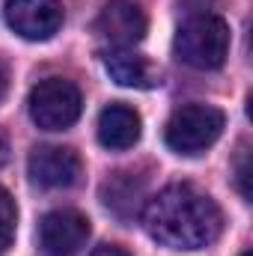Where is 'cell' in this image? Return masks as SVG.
<instances>
[{
	"instance_id": "6da1fadb",
	"label": "cell",
	"mask_w": 253,
	"mask_h": 256,
	"mask_svg": "<svg viewBox=\"0 0 253 256\" xmlns=\"http://www.w3.org/2000/svg\"><path fill=\"white\" fill-rule=\"evenodd\" d=\"M143 230L167 250H202L224 232V212L206 191L188 182L167 185L146 200Z\"/></svg>"
},
{
	"instance_id": "7a4b0ae2",
	"label": "cell",
	"mask_w": 253,
	"mask_h": 256,
	"mask_svg": "<svg viewBox=\"0 0 253 256\" xmlns=\"http://www.w3.org/2000/svg\"><path fill=\"white\" fill-rule=\"evenodd\" d=\"M230 24L214 15V12H200L182 21L179 33H176V57L190 68L200 72H212L220 68L230 57Z\"/></svg>"
},
{
	"instance_id": "3957f363",
	"label": "cell",
	"mask_w": 253,
	"mask_h": 256,
	"mask_svg": "<svg viewBox=\"0 0 253 256\" xmlns=\"http://www.w3.org/2000/svg\"><path fill=\"white\" fill-rule=\"evenodd\" d=\"M226 126L224 110L212 108V104H185L179 108L170 122L164 128V140L176 155H202L206 149H212Z\"/></svg>"
},
{
	"instance_id": "277c9868",
	"label": "cell",
	"mask_w": 253,
	"mask_h": 256,
	"mask_svg": "<svg viewBox=\"0 0 253 256\" xmlns=\"http://www.w3.org/2000/svg\"><path fill=\"white\" fill-rule=\"evenodd\" d=\"M30 116L42 131H66L80 120L84 96L66 78H45L30 90Z\"/></svg>"
},
{
	"instance_id": "5b68a950",
	"label": "cell",
	"mask_w": 253,
	"mask_h": 256,
	"mask_svg": "<svg viewBox=\"0 0 253 256\" xmlns=\"http://www.w3.org/2000/svg\"><path fill=\"white\" fill-rule=\"evenodd\" d=\"M3 18L21 39L48 42L63 27V3L60 0H6Z\"/></svg>"
},
{
	"instance_id": "8992f818",
	"label": "cell",
	"mask_w": 253,
	"mask_h": 256,
	"mask_svg": "<svg viewBox=\"0 0 253 256\" xmlns=\"http://www.w3.org/2000/svg\"><path fill=\"white\" fill-rule=\"evenodd\" d=\"M96 33L110 48H134L146 39V12L137 0H110L96 21Z\"/></svg>"
},
{
	"instance_id": "52a82bcc",
	"label": "cell",
	"mask_w": 253,
	"mask_h": 256,
	"mask_svg": "<svg viewBox=\"0 0 253 256\" xmlns=\"http://www.w3.org/2000/svg\"><path fill=\"white\" fill-rule=\"evenodd\" d=\"M90 238L86 214L74 208H54L39 224V242L51 256H74Z\"/></svg>"
},
{
	"instance_id": "ba28073f",
	"label": "cell",
	"mask_w": 253,
	"mask_h": 256,
	"mask_svg": "<svg viewBox=\"0 0 253 256\" xmlns=\"http://www.w3.org/2000/svg\"><path fill=\"white\" fill-rule=\"evenodd\" d=\"M27 170H30L33 185L48 188V191H63L80 179V158L78 152L66 146H39L33 149Z\"/></svg>"
},
{
	"instance_id": "9c48e42d",
	"label": "cell",
	"mask_w": 253,
	"mask_h": 256,
	"mask_svg": "<svg viewBox=\"0 0 253 256\" xmlns=\"http://www.w3.org/2000/svg\"><path fill=\"white\" fill-rule=\"evenodd\" d=\"M104 68L108 74L120 84V86H131V90H152L161 84V72L149 57L137 54L134 48H110L104 54Z\"/></svg>"
},
{
	"instance_id": "30bf717a",
	"label": "cell",
	"mask_w": 253,
	"mask_h": 256,
	"mask_svg": "<svg viewBox=\"0 0 253 256\" xmlns=\"http://www.w3.org/2000/svg\"><path fill=\"white\" fill-rule=\"evenodd\" d=\"M102 200H104V206L116 218L131 220L140 212L143 200H146V176H140L137 170H120V173H114L104 182V188H102Z\"/></svg>"
},
{
	"instance_id": "8fae6325",
	"label": "cell",
	"mask_w": 253,
	"mask_h": 256,
	"mask_svg": "<svg viewBox=\"0 0 253 256\" xmlns=\"http://www.w3.org/2000/svg\"><path fill=\"white\" fill-rule=\"evenodd\" d=\"M140 140V116L128 104H110L98 116V143L114 152H126Z\"/></svg>"
},
{
	"instance_id": "7c38bea8",
	"label": "cell",
	"mask_w": 253,
	"mask_h": 256,
	"mask_svg": "<svg viewBox=\"0 0 253 256\" xmlns=\"http://www.w3.org/2000/svg\"><path fill=\"white\" fill-rule=\"evenodd\" d=\"M15 226H18V208L9 191L0 188V256L6 254L15 242Z\"/></svg>"
},
{
	"instance_id": "4fadbf2b",
	"label": "cell",
	"mask_w": 253,
	"mask_h": 256,
	"mask_svg": "<svg viewBox=\"0 0 253 256\" xmlns=\"http://www.w3.org/2000/svg\"><path fill=\"white\" fill-rule=\"evenodd\" d=\"M236 188L244 200H250V152L248 143L238 146V158H236Z\"/></svg>"
},
{
	"instance_id": "5bb4252c",
	"label": "cell",
	"mask_w": 253,
	"mask_h": 256,
	"mask_svg": "<svg viewBox=\"0 0 253 256\" xmlns=\"http://www.w3.org/2000/svg\"><path fill=\"white\" fill-rule=\"evenodd\" d=\"M92 256H128V254L122 250V248H116V244H102Z\"/></svg>"
},
{
	"instance_id": "9a60e30c",
	"label": "cell",
	"mask_w": 253,
	"mask_h": 256,
	"mask_svg": "<svg viewBox=\"0 0 253 256\" xmlns=\"http://www.w3.org/2000/svg\"><path fill=\"white\" fill-rule=\"evenodd\" d=\"M6 161H9V143H6V137L0 134V167H6Z\"/></svg>"
},
{
	"instance_id": "2e32d148",
	"label": "cell",
	"mask_w": 253,
	"mask_h": 256,
	"mask_svg": "<svg viewBox=\"0 0 253 256\" xmlns=\"http://www.w3.org/2000/svg\"><path fill=\"white\" fill-rule=\"evenodd\" d=\"M6 90H9V78H6V68L0 66V102H3V96H6Z\"/></svg>"
},
{
	"instance_id": "e0dca14e",
	"label": "cell",
	"mask_w": 253,
	"mask_h": 256,
	"mask_svg": "<svg viewBox=\"0 0 253 256\" xmlns=\"http://www.w3.org/2000/svg\"><path fill=\"white\" fill-rule=\"evenodd\" d=\"M242 256H250V250H244V254H242Z\"/></svg>"
}]
</instances>
